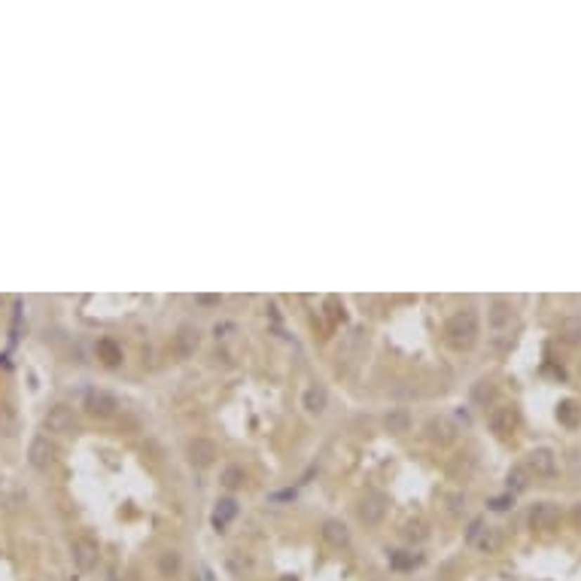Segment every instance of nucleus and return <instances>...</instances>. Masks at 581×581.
<instances>
[{"label": "nucleus", "mask_w": 581, "mask_h": 581, "mask_svg": "<svg viewBox=\"0 0 581 581\" xmlns=\"http://www.w3.org/2000/svg\"><path fill=\"white\" fill-rule=\"evenodd\" d=\"M116 408H119L116 396H110L104 390H89L86 393V411L91 414V417H113Z\"/></svg>", "instance_id": "obj_11"}, {"label": "nucleus", "mask_w": 581, "mask_h": 581, "mask_svg": "<svg viewBox=\"0 0 581 581\" xmlns=\"http://www.w3.org/2000/svg\"><path fill=\"white\" fill-rule=\"evenodd\" d=\"M301 405H304V411H311V414H322L329 408V393H326V386H320V384H313L304 390L301 396Z\"/></svg>", "instance_id": "obj_15"}, {"label": "nucleus", "mask_w": 581, "mask_h": 581, "mask_svg": "<svg viewBox=\"0 0 581 581\" xmlns=\"http://www.w3.org/2000/svg\"><path fill=\"white\" fill-rule=\"evenodd\" d=\"M402 536L408 539V542H423V539H429V530H426V523H423L420 518H414V521L405 523Z\"/></svg>", "instance_id": "obj_25"}, {"label": "nucleus", "mask_w": 581, "mask_h": 581, "mask_svg": "<svg viewBox=\"0 0 581 581\" xmlns=\"http://www.w3.org/2000/svg\"><path fill=\"white\" fill-rule=\"evenodd\" d=\"M46 429L49 432H73L77 429V414H73V408H67V405L49 408V414H46Z\"/></svg>", "instance_id": "obj_12"}, {"label": "nucleus", "mask_w": 581, "mask_h": 581, "mask_svg": "<svg viewBox=\"0 0 581 581\" xmlns=\"http://www.w3.org/2000/svg\"><path fill=\"white\" fill-rule=\"evenodd\" d=\"M235 518H237V502L232 500V496H228V500H219L216 509H214V527H216V530H226Z\"/></svg>", "instance_id": "obj_18"}, {"label": "nucleus", "mask_w": 581, "mask_h": 581, "mask_svg": "<svg viewBox=\"0 0 581 581\" xmlns=\"http://www.w3.org/2000/svg\"><path fill=\"white\" fill-rule=\"evenodd\" d=\"M557 420L563 423V426H578L581 423V408H578V402H573V399H566V402H560L557 405Z\"/></svg>", "instance_id": "obj_20"}, {"label": "nucleus", "mask_w": 581, "mask_h": 581, "mask_svg": "<svg viewBox=\"0 0 581 581\" xmlns=\"http://www.w3.org/2000/svg\"><path fill=\"white\" fill-rule=\"evenodd\" d=\"M186 457H189L192 466L207 469V466H214V459L219 457V450H216V445L210 438H192L189 448H186Z\"/></svg>", "instance_id": "obj_10"}, {"label": "nucleus", "mask_w": 581, "mask_h": 581, "mask_svg": "<svg viewBox=\"0 0 581 581\" xmlns=\"http://www.w3.org/2000/svg\"><path fill=\"white\" fill-rule=\"evenodd\" d=\"M573 521H575V527L581 530V502H578V505H575V509H573Z\"/></svg>", "instance_id": "obj_31"}, {"label": "nucleus", "mask_w": 581, "mask_h": 581, "mask_svg": "<svg viewBox=\"0 0 581 581\" xmlns=\"http://www.w3.org/2000/svg\"><path fill=\"white\" fill-rule=\"evenodd\" d=\"M426 438L436 445H450L457 438V423L448 417H429L426 420Z\"/></svg>", "instance_id": "obj_13"}, {"label": "nucleus", "mask_w": 581, "mask_h": 581, "mask_svg": "<svg viewBox=\"0 0 581 581\" xmlns=\"http://www.w3.org/2000/svg\"><path fill=\"white\" fill-rule=\"evenodd\" d=\"M159 573L164 578H174L180 573V554H177V551H162V554H159Z\"/></svg>", "instance_id": "obj_23"}, {"label": "nucleus", "mask_w": 581, "mask_h": 581, "mask_svg": "<svg viewBox=\"0 0 581 581\" xmlns=\"http://www.w3.org/2000/svg\"><path fill=\"white\" fill-rule=\"evenodd\" d=\"M478 332H481V322H478V313L472 308L457 311L454 317L445 322V338L454 350H469L478 341Z\"/></svg>", "instance_id": "obj_1"}, {"label": "nucleus", "mask_w": 581, "mask_h": 581, "mask_svg": "<svg viewBox=\"0 0 581 581\" xmlns=\"http://www.w3.org/2000/svg\"><path fill=\"white\" fill-rule=\"evenodd\" d=\"M509 505H514V493H509V496H496V500H490V509H493V511H505Z\"/></svg>", "instance_id": "obj_29"}, {"label": "nucleus", "mask_w": 581, "mask_h": 581, "mask_svg": "<svg viewBox=\"0 0 581 581\" xmlns=\"http://www.w3.org/2000/svg\"><path fill=\"white\" fill-rule=\"evenodd\" d=\"M527 472L539 478H551L557 472V454L551 448H536L527 454Z\"/></svg>", "instance_id": "obj_8"}, {"label": "nucleus", "mask_w": 581, "mask_h": 581, "mask_svg": "<svg viewBox=\"0 0 581 581\" xmlns=\"http://www.w3.org/2000/svg\"><path fill=\"white\" fill-rule=\"evenodd\" d=\"M15 429H18V420H15L13 405H4V408H0V432H4V436H13Z\"/></svg>", "instance_id": "obj_26"}, {"label": "nucleus", "mask_w": 581, "mask_h": 581, "mask_svg": "<svg viewBox=\"0 0 581 581\" xmlns=\"http://www.w3.org/2000/svg\"><path fill=\"white\" fill-rule=\"evenodd\" d=\"M280 581H295V578H292V575H283V578H280Z\"/></svg>", "instance_id": "obj_32"}, {"label": "nucleus", "mask_w": 581, "mask_h": 581, "mask_svg": "<svg viewBox=\"0 0 581 581\" xmlns=\"http://www.w3.org/2000/svg\"><path fill=\"white\" fill-rule=\"evenodd\" d=\"M487 426H490V432H496L500 438L511 436L514 426H518V408H514V405H496L490 411V417H487Z\"/></svg>", "instance_id": "obj_6"}, {"label": "nucleus", "mask_w": 581, "mask_h": 581, "mask_svg": "<svg viewBox=\"0 0 581 581\" xmlns=\"http://www.w3.org/2000/svg\"><path fill=\"white\" fill-rule=\"evenodd\" d=\"M523 487H527V472H523V469H511L509 472V493L514 490H523Z\"/></svg>", "instance_id": "obj_28"}, {"label": "nucleus", "mask_w": 581, "mask_h": 581, "mask_svg": "<svg viewBox=\"0 0 581 581\" xmlns=\"http://www.w3.org/2000/svg\"><path fill=\"white\" fill-rule=\"evenodd\" d=\"M511 317H514L511 301H505V299H493V301H490L487 320H490V326H493V329H505V326L511 322Z\"/></svg>", "instance_id": "obj_16"}, {"label": "nucleus", "mask_w": 581, "mask_h": 581, "mask_svg": "<svg viewBox=\"0 0 581 581\" xmlns=\"http://www.w3.org/2000/svg\"><path fill=\"white\" fill-rule=\"evenodd\" d=\"M201 304H219V295H198Z\"/></svg>", "instance_id": "obj_30"}, {"label": "nucleus", "mask_w": 581, "mask_h": 581, "mask_svg": "<svg viewBox=\"0 0 581 581\" xmlns=\"http://www.w3.org/2000/svg\"><path fill=\"white\" fill-rule=\"evenodd\" d=\"M70 560H73V566L79 569V573H91V569L98 566V560H100V548H98V542L95 539H77L70 545Z\"/></svg>", "instance_id": "obj_4"}, {"label": "nucleus", "mask_w": 581, "mask_h": 581, "mask_svg": "<svg viewBox=\"0 0 581 581\" xmlns=\"http://www.w3.org/2000/svg\"><path fill=\"white\" fill-rule=\"evenodd\" d=\"M420 563H423L420 554H405V551H396V554H390V566L396 569V573H411V569L420 566Z\"/></svg>", "instance_id": "obj_22"}, {"label": "nucleus", "mask_w": 581, "mask_h": 581, "mask_svg": "<svg viewBox=\"0 0 581 581\" xmlns=\"http://www.w3.org/2000/svg\"><path fill=\"white\" fill-rule=\"evenodd\" d=\"M98 353H100V359H104L107 365H119V363H122V347H119L116 341H110V338H104L98 344Z\"/></svg>", "instance_id": "obj_24"}, {"label": "nucleus", "mask_w": 581, "mask_h": 581, "mask_svg": "<svg viewBox=\"0 0 581 581\" xmlns=\"http://www.w3.org/2000/svg\"><path fill=\"white\" fill-rule=\"evenodd\" d=\"M201 347V329L192 326V322H183L177 329V335H174V353L177 356H195V350Z\"/></svg>", "instance_id": "obj_9"}, {"label": "nucleus", "mask_w": 581, "mask_h": 581, "mask_svg": "<svg viewBox=\"0 0 581 581\" xmlns=\"http://www.w3.org/2000/svg\"><path fill=\"white\" fill-rule=\"evenodd\" d=\"M27 463H31L37 472H46L55 463V445L49 441V436H37L27 448Z\"/></svg>", "instance_id": "obj_7"}, {"label": "nucleus", "mask_w": 581, "mask_h": 581, "mask_svg": "<svg viewBox=\"0 0 581 581\" xmlns=\"http://www.w3.org/2000/svg\"><path fill=\"white\" fill-rule=\"evenodd\" d=\"M560 335H563V341H569V344H578L581 341V322L578 320H563L560 322Z\"/></svg>", "instance_id": "obj_27"}, {"label": "nucleus", "mask_w": 581, "mask_h": 581, "mask_svg": "<svg viewBox=\"0 0 581 581\" xmlns=\"http://www.w3.org/2000/svg\"><path fill=\"white\" fill-rule=\"evenodd\" d=\"M530 527L539 533H554L560 527V505L554 502H536L530 509Z\"/></svg>", "instance_id": "obj_5"}, {"label": "nucleus", "mask_w": 581, "mask_h": 581, "mask_svg": "<svg viewBox=\"0 0 581 581\" xmlns=\"http://www.w3.org/2000/svg\"><path fill=\"white\" fill-rule=\"evenodd\" d=\"M466 542L481 551V554H496L502 548V530L484 527V521H472V527L466 530Z\"/></svg>", "instance_id": "obj_2"}, {"label": "nucleus", "mask_w": 581, "mask_h": 581, "mask_svg": "<svg viewBox=\"0 0 581 581\" xmlns=\"http://www.w3.org/2000/svg\"><path fill=\"white\" fill-rule=\"evenodd\" d=\"M320 536H322V542H329L332 548H347V545H350V530H347V523H344V521H335V518L322 521Z\"/></svg>", "instance_id": "obj_14"}, {"label": "nucleus", "mask_w": 581, "mask_h": 581, "mask_svg": "<svg viewBox=\"0 0 581 581\" xmlns=\"http://www.w3.org/2000/svg\"><path fill=\"white\" fill-rule=\"evenodd\" d=\"M244 481H247V472H244V466H237V463L226 466L223 475H219V484H223L226 490H237V487H244Z\"/></svg>", "instance_id": "obj_19"}, {"label": "nucleus", "mask_w": 581, "mask_h": 581, "mask_svg": "<svg viewBox=\"0 0 581 581\" xmlns=\"http://www.w3.org/2000/svg\"><path fill=\"white\" fill-rule=\"evenodd\" d=\"M228 569H232L237 578H253V560L247 554H241V551L228 554Z\"/></svg>", "instance_id": "obj_21"}, {"label": "nucleus", "mask_w": 581, "mask_h": 581, "mask_svg": "<svg viewBox=\"0 0 581 581\" xmlns=\"http://www.w3.org/2000/svg\"><path fill=\"white\" fill-rule=\"evenodd\" d=\"M386 496L381 490H368L363 500H359V521L365 523V527H377V523L384 521V514H386Z\"/></svg>", "instance_id": "obj_3"}, {"label": "nucleus", "mask_w": 581, "mask_h": 581, "mask_svg": "<svg viewBox=\"0 0 581 581\" xmlns=\"http://www.w3.org/2000/svg\"><path fill=\"white\" fill-rule=\"evenodd\" d=\"M384 426H386V432H393V436H402V432H408V429H411V414H408V408H390V411H386V417H384Z\"/></svg>", "instance_id": "obj_17"}]
</instances>
